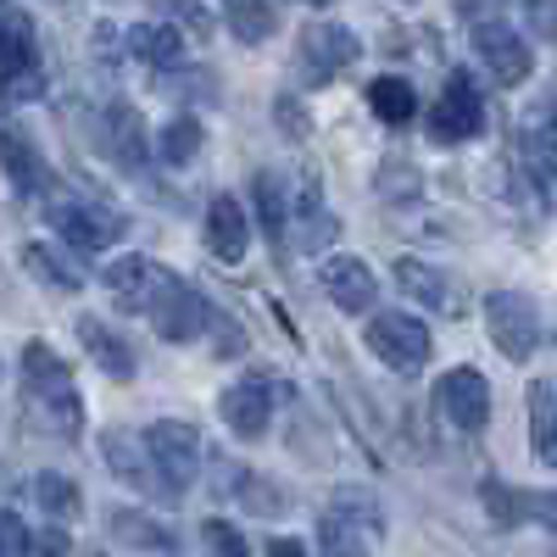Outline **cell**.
<instances>
[{
  "instance_id": "7c38bea8",
  "label": "cell",
  "mask_w": 557,
  "mask_h": 557,
  "mask_svg": "<svg viewBox=\"0 0 557 557\" xmlns=\"http://www.w3.org/2000/svg\"><path fill=\"white\" fill-rule=\"evenodd\" d=\"M474 57L485 62V73L502 84V89H513V84H524L530 73H535V57H530V45L507 28L502 17L496 23H480L474 28Z\"/></svg>"
},
{
  "instance_id": "83f0119b",
  "label": "cell",
  "mask_w": 557,
  "mask_h": 557,
  "mask_svg": "<svg viewBox=\"0 0 557 557\" xmlns=\"http://www.w3.org/2000/svg\"><path fill=\"white\" fill-rule=\"evenodd\" d=\"M530 446H535L541 462L557 469V391L546 380L530 385Z\"/></svg>"
},
{
  "instance_id": "7bdbcfd3",
  "label": "cell",
  "mask_w": 557,
  "mask_h": 557,
  "mask_svg": "<svg viewBox=\"0 0 557 557\" xmlns=\"http://www.w3.org/2000/svg\"><path fill=\"white\" fill-rule=\"evenodd\" d=\"M268 557H312L301 541H290V535H278V541H268Z\"/></svg>"
},
{
  "instance_id": "44dd1931",
  "label": "cell",
  "mask_w": 557,
  "mask_h": 557,
  "mask_svg": "<svg viewBox=\"0 0 557 557\" xmlns=\"http://www.w3.org/2000/svg\"><path fill=\"white\" fill-rule=\"evenodd\" d=\"M519 162H524V173H530V190H535L546 207H557V128H552V123H535V117H530V128H524V139H519Z\"/></svg>"
},
{
  "instance_id": "ab89813d",
  "label": "cell",
  "mask_w": 557,
  "mask_h": 557,
  "mask_svg": "<svg viewBox=\"0 0 557 557\" xmlns=\"http://www.w3.org/2000/svg\"><path fill=\"white\" fill-rule=\"evenodd\" d=\"M502 7H507V0H457V17L480 28V23H496V17H502Z\"/></svg>"
},
{
  "instance_id": "4316f807",
  "label": "cell",
  "mask_w": 557,
  "mask_h": 557,
  "mask_svg": "<svg viewBox=\"0 0 557 557\" xmlns=\"http://www.w3.org/2000/svg\"><path fill=\"white\" fill-rule=\"evenodd\" d=\"M201 146H207V128H201V117H190V112H178V117L162 123V134H157V157H162L168 168H190V162L201 157Z\"/></svg>"
},
{
  "instance_id": "d4e9b609",
  "label": "cell",
  "mask_w": 557,
  "mask_h": 557,
  "mask_svg": "<svg viewBox=\"0 0 557 557\" xmlns=\"http://www.w3.org/2000/svg\"><path fill=\"white\" fill-rule=\"evenodd\" d=\"M112 535H117L123 546H134V552H162V557L178 552V535H173L162 519L139 513V507H117V513H112Z\"/></svg>"
},
{
  "instance_id": "52a82bcc",
  "label": "cell",
  "mask_w": 557,
  "mask_h": 557,
  "mask_svg": "<svg viewBox=\"0 0 557 557\" xmlns=\"http://www.w3.org/2000/svg\"><path fill=\"white\" fill-rule=\"evenodd\" d=\"M51 228L73 246V251H107V246H117L123 240V212L117 207H107V201H96V196H67V201H51Z\"/></svg>"
},
{
  "instance_id": "b9f144b4",
  "label": "cell",
  "mask_w": 557,
  "mask_h": 557,
  "mask_svg": "<svg viewBox=\"0 0 557 557\" xmlns=\"http://www.w3.org/2000/svg\"><path fill=\"white\" fill-rule=\"evenodd\" d=\"M212 330H218V357L246 351V335H240V330H228V318H212Z\"/></svg>"
},
{
  "instance_id": "1f68e13d",
  "label": "cell",
  "mask_w": 557,
  "mask_h": 557,
  "mask_svg": "<svg viewBox=\"0 0 557 557\" xmlns=\"http://www.w3.org/2000/svg\"><path fill=\"white\" fill-rule=\"evenodd\" d=\"M228 28H235L240 45H262L278 28V12L268 0H228Z\"/></svg>"
},
{
  "instance_id": "9c48e42d",
  "label": "cell",
  "mask_w": 557,
  "mask_h": 557,
  "mask_svg": "<svg viewBox=\"0 0 557 557\" xmlns=\"http://www.w3.org/2000/svg\"><path fill=\"white\" fill-rule=\"evenodd\" d=\"M146 318H151V330H157L168 346H190V341H201V335L212 330V318H218V312L207 307V296H201L196 285H184V278L173 273V278H168V290L151 301Z\"/></svg>"
},
{
  "instance_id": "6da1fadb",
  "label": "cell",
  "mask_w": 557,
  "mask_h": 557,
  "mask_svg": "<svg viewBox=\"0 0 557 557\" xmlns=\"http://www.w3.org/2000/svg\"><path fill=\"white\" fill-rule=\"evenodd\" d=\"M23 401L39 412V424L62 435V441H78L84 435V401H78V385L67 374V362L45 346V341H28L23 346Z\"/></svg>"
},
{
  "instance_id": "484cf974",
  "label": "cell",
  "mask_w": 557,
  "mask_h": 557,
  "mask_svg": "<svg viewBox=\"0 0 557 557\" xmlns=\"http://www.w3.org/2000/svg\"><path fill=\"white\" fill-rule=\"evenodd\" d=\"M251 201H257V218H262V235H268V240H273V251H278V240L290 235L285 178H278V173H257V178H251Z\"/></svg>"
},
{
  "instance_id": "ba28073f",
  "label": "cell",
  "mask_w": 557,
  "mask_h": 557,
  "mask_svg": "<svg viewBox=\"0 0 557 557\" xmlns=\"http://www.w3.org/2000/svg\"><path fill=\"white\" fill-rule=\"evenodd\" d=\"M485 134V96L469 73H446L441 101L430 107V139L435 146H462V139Z\"/></svg>"
},
{
  "instance_id": "8fae6325",
  "label": "cell",
  "mask_w": 557,
  "mask_h": 557,
  "mask_svg": "<svg viewBox=\"0 0 557 557\" xmlns=\"http://www.w3.org/2000/svg\"><path fill=\"white\" fill-rule=\"evenodd\" d=\"M146 446L157 457V474L168 480V491H190L196 469H201V435L196 424H184V418H157V424L146 430Z\"/></svg>"
},
{
  "instance_id": "74e56055",
  "label": "cell",
  "mask_w": 557,
  "mask_h": 557,
  "mask_svg": "<svg viewBox=\"0 0 557 557\" xmlns=\"http://www.w3.org/2000/svg\"><path fill=\"white\" fill-rule=\"evenodd\" d=\"M28 524L17 513H0V557H28Z\"/></svg>"
},
{
  "instance_id": "ac0fdd59",
  "label": "cell",
  "mask_w": 557,
  "mask_h": 557,
  "mask_svg": "<svg viewBox=\"0 0 557 557\" xmlns=\"http://www.w3.org/2000/svg\"><path fill=\"white\" fill-rule=\"evenodd\" d=\"M396 285H401L412 301H424L430 312H462V307H469V290H462L446 268L418 262V257H401V262H396Z\"/></svg>"
},
{
  "instance_id": "4fadbf2b",
  "label": "cell",
  "mask_w": 557,
  "mask_h": 557,
  "mask_svg": "<svg viewBox=\"0 0 557 557\" xmlns=\"http://www.w3.org/2000/svg\"><path fill=\"white\" fill-rule=\"evenodd\" d=\"M218 412H223V424L235 430L240 441H262L268 418H273V380L268 374H240L218 396Z\"/></svg>"
},
{
  "instance_id": "d6a6232c",
  "label": "cell",
  "mask_w": 557,
  "mask_h": 557,
  "mask_svg": "<svg viewBox=\"0 0 557 557\" xmlns=\"http://www.w3.org/2000/svg\"><path fill=\"white\" fill-rule=\"evenodd\" d=\"M34 502L45 507V513H51V519H78V507H84V496H78V485L67 480V474H39L34 480Z\"/></svg>"
},
{
  "instance_id": "7a4b0ae2",
  "label": "cell",
  "mask_w": 557,
  "mask_h": 557,
  "mask_svg": "<svg viewBox=\"0 0 557 557\" xmlns=\"http://www.w3.org/2000/svg\"><path fill=\"white\" fill-rule=\"evenodd\" d=\"M385 535V519H380V507L374 496H362V491H335V502L318 513V546L323 557H368L380 546Z\"/></svg>"
},
{
  "instance_id": "5b68a950",
  "label": "cell",
  "mask_w": 557,
  "mask_h": 557,
  "mask_svg": "<svg viewBox=\"0 0 557 557\" xmlns=\"http://www.w3.org/2000/svg\"><path fill=\"white\" fill-rule=\"evenodd\" d=\"M362 341L391 368V374H418V368L435 357V335L412 312H374V318H368V330H362Z\"/></svg>"
},
{
  "instance_id": "f546056e",
  "label": "cell",
  "mask_w": 557,
  "mask_h": 557,
  "mask_svg": "<svg viewBox=\"0 0 557 557\" xmlns=\"http://www.w3.org/2000/svg\"><path fill=\"white\" fill-rule=\"evenodd\" d=\"M368 112H374L380 123H391V128L412 123V112H418V96H412V84H407V78H396V73L374 78V84H368Z\"/></svg>"
},
{
  "instance_id": "9a60e30c",
  "label": "cell",
  "mask_w": 557,
  "mask_h": 557,
  "mask_svg": "<svg viewBox=\"0 0 557 557\" xmlns=\"http://www.w3.org/2000/svg\"><path fill=\"white\" fill-rule=\"evenodd\" d=\"M101 457H107V469H112V474H117L123 485L146 491V496H173V491H168V480L157 474V457H151L146 435H128V430H107V435H101Z\"/></svg>"
},
{
  "instance_id": "e575fe53",
  "label": "cell",
  "mask_w": 557,
  "mask_h": 557,
  "mask_svg": "<svg viewBox=\"0 0 557 557\" xmlns=\"http://www.w3.org/2000/svg\"><path fill=\"white\" fill-rule=\"evenodd\" d=\"M380 196H385V201H407V196H418V168H412L407 157H391V162L380 168Z\"/></svg>"
},
{
  "instance_id": "4dcf8cb0",
  "label": "cell",
  "mask_w": 557,
  "mask_h": 557,
  "mask_svg": "<svg viewBox=\"0 0 557 557\" xmlns=\"http://www.w3.org/2000/svg\"><path fill=\"white\" fill-rule=\"evenodd\" d=\"M480 496H485V513H491L502 530H513V524H524V519H535V513H541V496H524V491L502 485V480H485V485H480Z\"/></svg>"
},
{
  "instance_id": "f35d334b",
  "label": "cell",
  "mask_w": 557,
  "mask_h": 557,
  "mask_svg": "<svg viewBox=\"0 0 557 557\" xmlns=\"http://www.w3.org/2000/svg\"><path fill=\"white\" fill-rule=\"evenodd\" d=\"M524 23H530L546 45H557V0H524Z\"/></svg>"
},
{
  "instance_id": "3957f363",
  "label": "cell",
  "mask_w": 557,
  "mask_h": 557,
  "mask_svg": "<svg viewBox=\"0 0 557 557\" xmlns=\"http://www.w3.org/2000/svg\"><path fill=\"white\" fill-rule=\"evenodd\" d=\"M357 57H362V39L346 23H335V17H318V23H307L296 34V78L312 84V89L335 84Z\"/></svg>"
},
{
  "instance_id": "ee69618b",
  "label": "cell",
  "mask_w": 557,
  "mask_h": 557,
  "mask_svg": "<svg viewBox=\"0 0 557 557\" xmlns=\"http://www.w3.org/2000/svg\"><path fill=\"white\" fill-rule=\"evenodd\" d=\"M535 519H541V524L557 535V491H546V496H541V513H535Z\"/></svg>"
},
{
  "instance_id": "277c9868",
  "label": "cell",
  "mask_w": 557,
  "mask_h": 557,
  "mask_svg": "<svg viewBox=\"0 0 557 557\" xmlns=\"http://www.w3.org/2000/svg\"><path fill=\"white\" fill-rule=\"evenodd\" d=\"M485 335L507 362H530L541 346V307L524 290H491L485 296Z\"/></svg>"
},
{
  "instance_id": "ffe728a7",
  "label": "cell",
  "mask_w": 557,
  "mask_h": 557,
  "mask_svg": "<svg viewBox=\"0 0 557 557\" xmlns=\"http://www.w3.org/2000/svg\"><path fill=\"white\" fill-rule=\"evenodd\" d=\"M207 251L218 257V262H246V251H251V223H246V207L235 201V196H212V207H207Z\"/></svg>"
},
{
  "instance_id": "836d02e7",
  "label": "cell",
  "mask_w": 557,
  "mask_h": 557,
  "mask_svg": "<svg viewBox=\"0 0 557 557\" xmlns=\"http://www.w3.org/2000/svg\"><path fill=\"white\" fill-rule=\"evenodd\" d=\"M201 546H207V557H251L246 535L228 524V519H207L201 524Z\"/></svg>"
},
{
  "instance_id": "f1b7e54d",
  "label": "cell",
  "mask_w": 557,
  "mask_h": 557,
  "mask_svg": "<svg viewBox=\"0 0 557 557\" xmlns=\"http://www.w3.org/2000/svg\"><path fill=\"white\" fill-rule=\"evenodd\" d=\"M23 268L39 278V285H51V290H62V296H73V290H84V273L57 251V246H45V240H34V246H23Z\"/></svg>"
},
{
  "instance_id": "cb8c5ba5",
  "label": "cell",
  "mask_w": 557,
  "mask_h": 557,
  "mask_svg": "<svg viewBox=\"0 0 557 557\" xmlns=\"http://www.w3.org/2000/svg\"><path fill=\"white\" fill-rule=\"evenodd\" d=\"M290 235H296V246L301 251H323L335 235H341V223L323 212V196H318V178L307 173L301 178V196H296V223H290Z\"/></svg>"
},
{
  "instance_id": "d590c367",
  "label": "cell",
  "mask_w": 557,
  "mask_h": 557,
  "mask_svg": "<svg viewBox=\"0 0 557 557\" xmlns=\"http://www.w3.org/2000/svg\"><path fill=\"white\" fill-rule=\"evenodd\" d=\"M151 7H162L178 28H190L196 39H212V17H207V7L201 0H151Z\"/></svg>"
},
{
  "instance_id": "d6986e66",
  "label": "cell",
  "mask_w": 557,
  "mask_h": 557,
  "mask_svg": "<svg viewBox=\"0 0 557 557\" xmlns=\"http://www.w3.org/2000/svg\"><path fill=\"white\" fill-rule=\"evenodd\" d=\"M318 278H323V296H330L341 312H368L380 301V278L362 257H330Z\"/></svg>"
},
{
  "instance_id": "60d3db41",
  "label": "cell",
  "mask_w": 557,
  "mask_h": 557,
  "mask_svg": "<svg viewBox=\"0 0 557 557\" xmlns=\"http://www.w3.org/2000/svg\"><path fill=\"white\" fill-rule=\"evenodd\" d=\"M28 557H67V530H39L34 541H28Z\"/></svg>"
},
{
  "instance_id": "30bf717a",
  "label": "cell",
  "mask_w": 557,
  "mask_h": 557,
  "mask_svg": "<svg viewBox=\"0 0 557 557\" xmlns=\"http://www.w3.org/2000/svg\"><path fill=\"white\" fill-rule=\"evenodd\" d=\"M435 412L446 418L457 435H480V430L491 424V385H485L480 368L462 362V368H451V374H441V385H435Z\"/></svg>"
},
{
  "instance_id": "8992f818",
  "label": "cell",
  "mask_w": 557,
  "mask_h": 557,
  "mask_svg": "<svg viewBox=\"0 0 557 557\" xmlns=\"http://www.w3.org/2000/svg\"><path fill=\"white\" fill-rule=\"evenodd\" d=\"M0 96H7V101H39L45 96V67H39L34 23L23 12L0 17Z\"/></svg>"
},
{
  "instance_id": "f6af8a7d",
  "label": "cell",
  "mask_w": 557,
  "mask_h": 557,
  "mask_svg": "<svg viewBox=\"0 0 557 557\" xmlns=\"http://www.w3.org/2000/svg\"><path fill=\"white\" fill-rule=\"evenodd\" d=\"M301 7H335V0H301Z\"/></svg>"
},
{
  "instance_id": "603a6c76",
  "label": "cell",
  "mask_w": 557,
  "mask_h": 557,
  "mask_svg": "<svg viewBox=\"0 0 557 557\" xmlns=\"http://www.w3.org/2000/svg\"><path fill=\"white\" fill-rule=\"evenodd\" d=\"M78 346L89 351V362L101 368V374H112V380H134V346L112 330V323H101V318H78Z\"/></svg>"
},
{
  "instance_id": "2e32d148",
  "label": "cell",
  "mask_w": 557,
  "mask_h": 557,
  "mask_svg": "<svg viewBox=\"0 0 557 557\" xmlns=\"http://www.w3.org/2000/svg\"><path fill=\"white\" fill-rule=\"evenodd\" d=\"M101 151H107L123 173H146L151 139H146V117H139L128 101H112V107L101 112Z\"/></svg>"
},
{
  "instance_id": "7402d4cb",
  "label": "cell",
  "mask_w": 557,
  "mask_h": 557,
  "mask_svg": "<svg viewBox=\"0 0 557 557\" xmlns=\"http://www.w3.org/2000/svg\"><path fill=\"white\" fill-rule=\"evenodd\" d=\"M128 57L151 73H173L184 67V34L178 23H134L128 28Z\"/></svg>"
},
{
  "instance_id": "5bb4252c",
  "label": "cell",
  "mask_w": 557,
  "mask_h": 557,
  "mask_svg": "<svg viewBox=\"0 0 557 557\" xmlns=\"http://www.w3.org/2000/svg\"><path fill=\"white\" fill-rule=\"evenodd\" d=\"M168 268L162 262H151V257H117L107 273H101V285H107V296L123 307V312H151V301L168 290Z\"/></svg>"
},
{
  "instance_id": "e0dca14e",
  "label": "cell",
  "mask_w": 557,
  "mask_h": 557,
  "mask_svg": "<svg viewBox=\"0 0 557 557\" xmlns=\"http://www.w3.org/2000/svg\"><path fill=\"white\" fill-rule=\"evenodd\" d=\"M0 173H7V178H12V190L28 196V201H39V196H51V190H57L51 162H45V157L34 151V139L17 134V128H0Z\"/></svg>"
},
{
  "instance_id": "8d00e7d4",
  "label": "cell",
  "mask_w": 557,
  "mask_h": 557,
  "mask_svg": "<svg viewBox=\"0 0 557 557\" xmlns=\"http://www.w3.org/2000/svg\"><path fill=\"white\" fill-rule=\"evenodd\" d=\"M273 123L285 128V134L296 139V146H301V139L312 134V117H307V107H301L296 96H278V101H273Z\"/></svg>"
}]
</instances>
